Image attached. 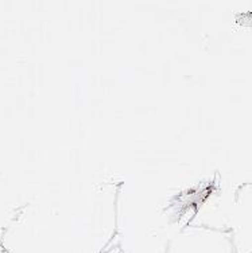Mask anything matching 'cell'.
<instances>
[{
    "label": "cell",
    "instance_id": "1",
    "mask_svg": "<svg viewBox=\"0 0 252 253\" xmlns=\"http://www.w3.org/2000/svg\"><path fill=\"white\" fill-rule=\"evenodd\" d=\"M213 239L205 234H184L170 245L166 253H232L227 243Z\"/></svg>",
    "mask_w": 252,
    "mask_h": 253
},
{
    "label": "cell",
    "instance_id": "2",
    "mask_svg": "<svg viewBox=\"0 0 252 253\" xmlns=\"http://www.w3.org/2000/svg\"><path fill=\"white\" fill-rule=\"evenodd\" d=\"M104 253H123V252H121V249L113 248V249H109V251H107V252H104Z\"/></svg>",
    "mask_w": 252,
    "mask_h": 253
},
{
    "label": "cell",
    "instance_id": "3",
    "mask_svg": "<svg viewBox=\"0 0 252 253\" xmlns=\"http://www.w3.org/2000/svg\"><path fill=\"white\" fill-rule=\"evenodd\" d=\"M0 253H10L5 248H0Z\"/></svg>",
    "mask_w": 252,
    "mask_h": 253
}]
</instances>
